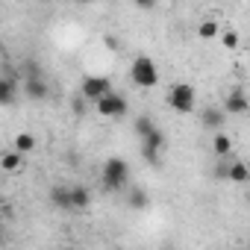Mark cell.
<instances>
[{"label":"cell","instance_id":"cell-16","mask_svg":"<svg viewBox=\"0 0 250 250\" xmlns=\"http://www.w3.org/2000/svg\"><path fill=\"white\" fill-rule=\"evenodd\" d=\"M227 180H229V183H247V180H250L247 165H244V162H229V168H227Z\"/></svg>","mask_w":250,"mask_h":250},{"label":"cell","instance_id":"cell-17","mask_svg":"<svg viewBox=\"0 0 250 250\" xmlns=\"http://www.w3.org/2000/svg\"><path fill=\"white\" fill-rule=\"evenodd\" d=\"M142 147H145V150H153V153H159V150L165 147V133L156 127V130H153L147 139H142Z\"/></svg>","mask_w":250,"mask_h":250},{"label":"cell","instance_id":"cell-7","mask_svg":"<svg viewBox=\"0 0 250 250\" xmlns=\"http://www.w3.org/2000/svg\"><path fill=\"white\" fill-rule=\"evenodd\" d=\"M247 109H250V103H247V94H244V88H235L232 94H227L224 115H244Z\"/></svg>","mask_w":250,"mask_h":250},{"label":"cell","instance_id":"cell-21","mask_svg":"<svg viewBox=\"0 0 250 250\" xmlns=\"http://www.w3.org/2000/svg\"><path fill=\"white\" fill-rule=\"evenodd\" d=\"M103 44H106L109 50H118V39H115V36H109V33L103 36Z\"/></svg>","mask_w":250,"mask_h":250},{"label":"cell","instance_id":"cell-25","mask_svg":"<svg viewBox=\"0 0 250 250\" xmlns=\"http://www.w3.org/2000/svg\"><path fill=\"white\" fill-rule=\"evenodd\" d=\"M241 250H244V247H241Z\"/></svg>","mask_w":250,"mask_h":250},{"label":"cell","instance_id":"cell-8","mask_svg":"<svg viewBox=\"0 0 250 250\" xmlns=\"http://www.w3.org/2000/svg\"><path fill=\"white\" fill-rule=\"evenodd\" d=\"M18 97V77L3 74L0 77V106H12Z\"/></svg>","mask_w":250,"mask_h":250},{"label":"cell","instance_id":"cell-19","mask_svg":"<svg viewBox=\"0 0 250 250\" xmlns=\"http://www.w3.org/2000/svg\"><path fill=\"white\" fill-rule=\"evenodd\" d=\"M197 36H200V39H215V36H218V21H203V24L197 27Z\"/></svg>","mask_w":250,"mask_h":250},{"label":"cell","instance_id":"cell-5","mask_svg":"<svg viewBox=\"0 0 250 250\" xmlns=\"http://www.w3.org/2000/svg\"><path fill=\"white\" fill-rule=\"evenodd\" d=\"M112 91V83H109V77H83V85H80V97L83 100H100V97H106Z\"/></svg>","mask_w":250,"mask_h":250},{"label":"cell","instance_id":"cell-20","mask_svg":"<svg viewBox=\"0 0 250 250\" xmlns=\"http://www.w3.org/2000/svg\"><path fill=\"white\" fill-rule=\"evenodd\" d=\"M221 42H224V47H238V33L235 30H224L221 33Z\"/></svg>","mask_w":250,"mask_h":250},{"label":"cell","instance_id":"cell-15","mask_svg":"<svg viewBox=\"0 0 250 250\" xmlns=\"http://www.w3.org/2000/svg\"><path fill=\"white\" fill-rule=\"evenodd\" d=\"M212 150H215L221 159H227V156L232 153V139H229L227 133H215V139H212Z\"/></svg>","mask_w":250,"mask_h":250},{"label":"cell","instance_id":"cell-3","mask_svg":"<svg viewBox=\"0 0 250 250\" xmlns=\"http://www.w3.org/2000/svg\"><path fill=\"white\" fill-rule=\"evenodd\" d=\"M168 103H171L174 112H180V115H191L194 106H197V91H194V85H188V83H177V85H171V91H168Z\"/></svg>","mask_w":250,"mask_h":250},{"label":"cell","instance_id":"cell-11","mask_svg":"<svg viewBox=\"0 0 250 250\" xmlns=\"http://www.w3.org/2000/svg\"><path fill=\"white\" fill-rule=\"evenodd\" d=\"M224 121H227V115H224V109H218V106H206V109L200 112V124H203V127H221Z\"/></svg>","mask_w":250,"mask_h":250},{"label":"cell","instance_id":"cell-13","mask_svg":"<svg viewBox=\"0 0 250 250\" xmlns=\"http://www.w3.org/2000/svg\"><path fill=\"white\" fill-rule=\"evenodd\" d=\"M21 165H24V156L15 153V150L0 156V171H3V174H15V171H21Z\"/></svg>","mask_w":250,"mask_h":250},{"label":"cell","instance_id":"cell-24","mask_svg":"<svg viewBox=\"0 0 250 250\" xmlns=\"http://www.w3.org/2000/svg\"><path fill=\"white\" fill-rule=\"evenodd\" d=\"M112 250H121V247H112Z\"/></svg>","mask_w":250,"mask_h":250},{"label":"cell","instance_id":"cell-10","mask_svg":"<svg viewBox=\"0 0 250 250\" xmlns=\"http://www.w3.org/2000/svg\"><path fill=\"white\" fill-rule=\"evenodd\" d=\"M127 206H130L133 212H142V209H147V206H150V197H147V191H145L142 186H133V188L127 191Z\"/></svg>","mask_w":250,"mask_h":250},{"label":"cell","instance_id":"cell-18","mask_svg":"<svg viewBox=\"0 0 250 250\" xmlns=\"http://www.w3.org/2000/svg\"><path fill=\"white\" fill-rule=\"evenodd\" d=\"M153 130H156L153 118H147V115H139V118H136V136H139V139H147Z\"/></svg>","mask_w":250,"mask_h":250},{"label":"cell","instance_id":"cell-1","mask_svg":"<svg viewBox=\"0 0 250 250\" xmlns=\"http://www.w3.org/2000/svg\"><path fill=\"white\" fill-rule=\"evenodd\" d=\"M130 80H133V85H139V88H153V85L159 83V68H156V62H153L150 56H136L133 65H130Z\"/></svg>","mask_w":250,"mask_h":250},{"label":"cell","instance_id":"cell-6","mask_svg":"<svg viewBox=\"0 0 250 250\" xmlns=\"http://www.w3.org/2000/svg\"><path fill=\"white\" fill-rule=\"evenodd\" d=\"M24 91H27L30 100H44L47 91H50V85H47V80L42 74H36V77H27L24 80Z\"/></svg>","mask_w":250,"mask_h":250},{"label":"cell","instance_id":"cell-12","mask_svg":"<svg viewBox=\"0 0 250 250\" xmlns=\"http://www.w3.org/2000/svg\"><path fill=\"white\" fill-rule=\"evenodd\" d=\"M50 203L62 212H71V194H68V186H53L50 188Z\"/></svg>","mask_w":250,"mask_h":250},{"label":"cell","instance_id":"cell-22","mask_svg":"<svg viewBox=\"0 0 250 250\" xmlns=\"http://www.w3.org/2000/svg\"><path fill=\"white\" fill-rule=\"evenodd\" d=\"M162 250H174V244H165V247H162Z\"/></svg>","mask_w":250,"mask_h":250},{"label":"cell","instance_id":"cell-4","mask_svg":"<svg viewBox=\"0 0 250 250\" xmlns=\"http://www.w3.org/2000/svg\"><path fill=\"white\" fill-rule=\"evenodd\" d=\"M97 112H100L103 118H112V121H118V118H124V115L130 112V103L124 100L121 94L109 91L106 97H100V100H97Z\"/></svg>","mask_w":250,"mask_h":250},{"label":"cell","instance_id":"cell-2","mask_svg":"<svg viewBox=\"0 0 250 250\" xmlns=\"http://www.w3.org/2000/svg\"><path fill=\"white\" fill-rule=\"evenodd\" d=\"M127 180H130V165L121 156H109L103 162V186L109 191H121L124 186H127Z\"/></svg>","mask_w":250,"mask_h":250},{"label":"cell","instance_id":"cell-14","mask_svg":"<svg viewBox=\"0 0 250 250\" xmlns=\"http://www.w3.org/2000/svg\"><path fill=\"white\" fill-rule=\"evenodd\" d=\"M36 147H39V139H36L33 133H18V136H15V153L24 156V153H33Z\"/></svg>","mask_w":250,"mask_h":250},{"label":"cell","instance_id":"cell-9","mask_svg":"<svg viewBox=\"0 0 250 250\" xmlns=\"http://www.w3.org/2000/svg\"><path fill=\"white\" fill-rule=\"evenodd\" d=\"M68 194H71V212H83L91 206V191L85 186H71Z\"/></svg>","mask_w":250,"mask_h":250},{"label":"cell","instance_id":"cell-23","mask_svg":"<svg viewBox=\"0 0 250 250\" xmlns=\"http://www.w3.org/2000/svg\"><path fill=\"white\" fill-rule=\"evenodd\" d=\"M0 50H3V42H0Z\"/></svg>","mask_w":250,"mask_h":250}]
</instances>
